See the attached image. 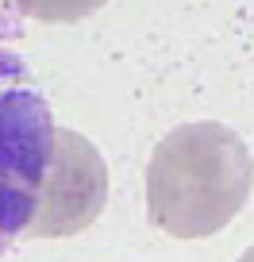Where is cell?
Segmentation results:
<instances>
[{"label": "cell", "instance_id": "2", "mask_svg": "<svg viewBox=\"0 0 254 262\" xmlns=\"http://www.w3.org/2000/svg\"><path fill=\"white\" fill-rule=\"evenodd\" d=\"M108 201V166L85 135L54 127L50 162L39 181L35 212L27 220V239H62L85 231Z\"/></svg>", "mask_w": 254, "mask_h": 262}, {"label": "cell", "instance_id": "4", "mask_svg": "<svg viewBox=\"0 0 254 262\" xmlns=\"http://www.w3.org/2000/svg\"><path fill=\"white\" fill-rule=\"evenodd\" d=\"M239 262H254V247H246V251H243V258H239Z\"/></svg>", "mask_w": 254, "mask_h": 262}, {"label": "cell", "instance_id": "3", "mask_svg": "<svg viewBox=\"0 0 254 262\" xmlns=\"http://www.w3.org/2000/svg\"><path fill=\"white\" fill-rule=\"evenodd\" d=\"M16 4L19 12H27L31 19H42V24H74V19L100 12L108 0H16Z\"/></svg>", "mask_w": 254, "mask_h": 262}, {"label": "cell", "instance_id": "1", "mask_svg": "<svg viewBox=\"0 0 254 262\" xmlns=\"http://www.w3.org/2000/svg\"><path fill=\"white\" fill-rule=\"evenodd\" d=\"M254 185V158L216 120L181 123L154 147L147 166L150 224L173 239H208L243 212Z\"/></svg>", "mask_w": 254, "mask_h": 262}]
</instances>
